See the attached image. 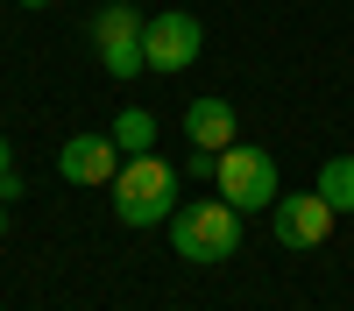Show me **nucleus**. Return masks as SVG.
Here are the masks:
<instances>
[{
    "instance_id": "6",
    "label": "nucleus",
    "mask_w": 354,
    "mask_h": 311,
    "mask_svg": "<svg viewBox=\"0 0 354 311\" xmlns=\"http://www.w3.org/2000/svg\"><path fill=\"white\" fill-rule=\"evenodd\" d=\"M205 50V28L198 14L170 8V14H149V28H142V57H149V71H192Z\"/></svg>"
},
{
    "instance_id": "3",
    "label": "nucleus",
    "mask_w": 354,
    "mask_h": 311,
    "mask_svg": "<svg viewBox=\"0 0 354 311\" xmlns=\"http://www.w3.org/2000/svg\"><path fill=\"white\" fill-rule=\"evenodd\" d=\"M213 177H220V198H227L234 212H270L277 198H283L277 156H270V149H255V141H234V149H220Z\"/></svg>"
},
{
    "instance_id": "7",
    "label": "nucleus",
    "mask_w": 354,
    "mask_h": 311,
    "mask_svg": "<svg viewBox=\"0 0 354 311\" xmlns=\"http://www.w3.org/2000/svg\"><path fill=\"white\" fill-rule=\"evenodd\" d=\"M57 170L71 184H113L121 177V149H113V134H71L57 149Z\"/></svg>"
},
{
    "instance_id": "1",
    "label": "nucleus",
    "mask_w": 354,
    "mask_h": 311,
    "mask_svg": "<svg viewBox=\"0 0 354 311\" xmlns=\"http://www.w3.org/2000/svg\"><path fill=\"white\" fill-rule=\"evenodd\" d=\"M170 248L185 254V262L213 269V262H227V254L241 248V212H234L227 198H192V205L170 212Z\"/></svg>"
},
{
    "instance_id": "13",
    "label": "nucleus",
    "mask_w": 354,
    "mask_h": 311,
    "mask_svg": "<svg viewBox=\"0 0 354 311\" xmlns=\"http://www.w3.org/2000/svg\"><path fill=\"white\" fill-rule=\"evenodd\" d=\"M21 8H50V0H21Z\"/></svg>"
},
{
    "instance_id": "10",
    "label": "nucleus",
    "mask_w": 354,
    "mask_h": 311,
    "mask_svg": "<svg viewBox=\"0 0 354 311\" xmlns=\"http://www.w3.org/2000/svg\"><path fill=\"white\" fill-rule=\"evenodd\" d=\"M319 198H326L333 212H354V156H333V163H319Z\"/></svg>"
},
{
    "instance_id": "2",
    "label": "nucleus",
    "mask_w": 354,
    "mask_h": 311,
    "mask_svg": "<svg viewBox=\"0 0 354 311\" xmlns=\"http://www.w3.org/2000/svg\"><path fill=\"white\" fill-rule=\"evenodd\" d=\"M106 191H113L121 226H170V212H177V170L163 156H128Z\"/></svg>"
},
{
    "instance_id": "8",
    "label": "nucleus",
    "mask_w": 354,
    "mask_h": 311,
    "mask_svg": "<svg viewBox=\"0 0 354 311\" xmlns=\"http://www.w3.org/2000/svg\"><path fill=\"white\" fill-rule=\"evenodd\" d=\"M234 134H241V121H234V106L227 99H192L185 106V141L192 149H205V156H220V149H234Z\"/></svg>"
},
{
    "instance_id": "4",
    "label": "nucleus",
    "mask_w": 354,
    "mask_h": 311,
    "mask_svg": "<svg viewBox=\"0 0 354 311\" xmlns=\"http://www.w3.org/2000/svg\"><path fill=\"white\" fill-rule=\"evenodd\" d=\"M142 28H149V14L128 8V0H113V8L93 14V57H100V71L106 78H142L149 71V57H142Z\"/></svg>"
},
{
    "instance_id": "12",
    "label": "nucleus",
    "mask_w": 354,
    "mask_h": 311,
    "mask_svg": "<svg viewBox=\"0 0 354 311\" xmlns=\"http://www.w3.org/2000/svg\"><path fill=\"white\" fill-rule=\"evenodd\" d=\"M0 241H8V198H0Z\"/></svg>"
},
{
    "instance_id": "5",
    "label": "nucleus",
    "mask_w": 354,
    "mask_h": 311,
    "mask_svg": "<svg viewBox=\"0 0 354 311\" xmlns=\"http://www.w3.org/2000/svg\"><path fill=\"white\" fill-rule=\"evenodd\" d=\"M333 219H340V212H333L319 191H283L277 205H270V226H277V241H283V248H298V254L326 248V241H333Z\"/></svg>"
},
{
    "instance_id": "9",
    "label": "nucleus",
    "mask_w": 354,
    "mask_h": 311,
    "mask_svg": "<svg viewBox=\"0 0 354 311\" xmlns=\"http://www.w3.org/2000/svg\"><path fill=\"white\" fill-rule=\"evenodd\" d=\"M106 134H113V149H121V163L128 156H156V113L149 106H121Z\"/></svg>"
},
{
    "instance_id": "11",
    "label": "nucleus",
    "mask_w": 354,
    "mask_h": 311,
    "mask_svg": "<svg viewBox=\"0 0 354 311\" xmlns=\"http://www.w3.org/2000/svg\"><path fill=\"white\" fill-rule=\"evenodd\" d=\"M0 198H21V170H15V149H8V134H0Z\"/></svg>"
}]
</instances>
